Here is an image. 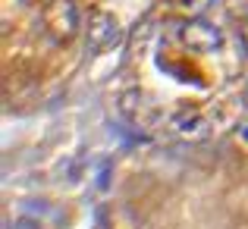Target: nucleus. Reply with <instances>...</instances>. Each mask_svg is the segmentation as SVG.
I'll list each match as a JSON object with an SVG mask.
<instances>
[{
	"label": "nucleus",
	"instance_id": "nucleus-7",
	"mask_svg": "<svg viewBox=\"0 0 248 229\" xmlns=\"http://www.w3.org/2000/svg\"><path fill=\"white\" fill-rule=\"evenodd\" d=\"M239 38H242V47L248 50V19H245L242 25H239Z\"/></svg>",
	"mask_w": 248,
	"mask_h": 229
},
{
	"label": "nucleus",
	"instance_id": "nucleus-2",
	"mask_svg": "<svg viewBox=\"0 0 248 229\" xmlns=\"http://www.w3.org/2000/svg\"><path fill=\"white\" fill-rule=\"evenodd\" d=\"M179 38H182V44H186L188 50H195V54H214V50L223 44L220 29L211 25V22H204V19H188V22L182 25Z\"/></svg>",
	"mask_w": 248,
	"mask_h": 229
},
{
	"label": "nucleus",
	"instance_id": "nucleus-6",
	"mask_svg": "<svg viewBox=\"0 0 248 229\" xmlns=\"http://www.w3.org/2000/svg\"><path fill=\"white\" fill-rule=\"evenodd\" d=\"M223 6L232 19H242V22L248 19V0H223Z\"/></svg>",
	"mask_w": 248,
	"mask_h": 229
},
{
	"label": "nucleus",
	"instance_id": "nucleus-1",
	"mask_svg": "<svg viewBox=\"0 0 248 229\" xmlns=\"http://www.w3.org/2000/svg\"><path fill=\"white\" fill-rule=\"evenodd\" d=\"M41 25L54 44H69L82 31V13L76 0H47L41 10Z\"/></svg>",
	"mask_w": 248,
	"mask_h": 229
},
{
	"label": "nucleus",
	"instance_id": "nucleus-4",
	"mask_svg": "<svg viewBox=\"0 0 248 229\" xmlns=\"http://www.w3.org/2000/svg\"><path fill=\"white\" fill-rule=\"evenodd\" d=\"M120 110H123V116H126V120L139 122V126H145V122H151V120H154L151 97H148L145 91H139V88L126 91V94L120 97Z\"/></svg>",
	"mask_w": 248,
	"mask_h": 229
},
{
	"label": "nucleus",
	"instance_id": "nucleus-3",
	"mask_svg": "<svg viewBox=\"0 0 248 229\" xmlns=\"http://www.w3.org/2000/svg\"><path fill=\"white\" fill-rule=\"evenodd\" d=\"M116 35H120V22H116V16L97 10V13H91L88 25H85V47H88L91 54H101L104 47H110V44L116 41Z\"/></svg>",
	"mask_w": 248,
	"mask_h": 229
},
{
	"label": "nucleus",
	"instance_id": "nucleus-5",
	"mask_svg": "<svg viewBox=\"0 0 248 229\" xmlns=\"http://www.w3.org/2000/svg\"><path fill=\"white\" fill-rule=\"evenodd\" d=\"M170 126H173L179 135H186V138H204L207 135V120L192 107L176 110V113L170 116Z\"/></svg>",
	"mask_w": 248,
	"mask_h": 229
}]
</instances>
